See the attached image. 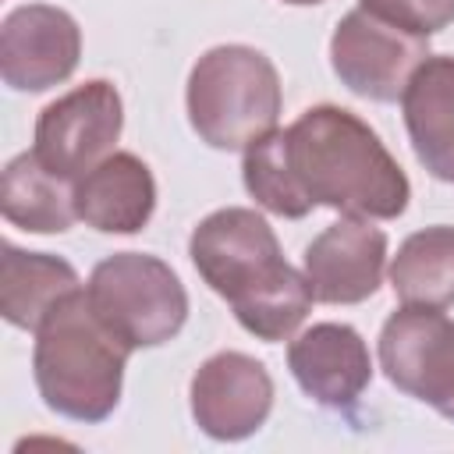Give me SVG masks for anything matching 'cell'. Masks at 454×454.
Wrapping results in <instances>:
<instances>
[{
  "instance_id": "cell-1",
  "label": "cell",
  "mask_w": 454,
  "mask_h": 454,
  "mask_svg": "<svg viewBox=\"0 0 454 454\" xmlns=\"http://www.w3.org/2000/svg\"><path fill=\"white\" fill-rule=\"evenodd\" d=\"M241 177L262 209L287 220H301L316 206L394 220L411 199V184L380 135L333 103L309 106L291 128L248 145Z\"/></svg>"
},
{
  "instance_id": "cell-2",
  "label": "cell",
  "mask_w": 454,
  "mask_h": 454,
  "mask_svg": "<svg viewBox=\"0 0 454 454\" xmlns=\"http://www.w3.org/2000/svg\"><path fill=\"white\" fill-rule=\"evenodd\" d=\"M199 277L231 301L238 323L259 340H287L309 316L312 291L284 255L273 227L245 206L199 220L188 241Z\"/></svg>"
},
{
  "instance_id": "cell-3",
  "label": "cell",
  "mask_w": 454,
  "mask_h": 454,
  "mask_svg": "<svg viewBox=\"0 0 454 454\" xmlns=\"http://www.w3.org/2000/svg\"><path fill=\"white\" fill-rule=\"evenodd\" d=\"M128 355L131 348L96 316L78 287L35 330L32 372L39 397L64 419L103 422L121 401Z\"/></svg>"
},
{
  "instance_id": "cell-4",
  "label": "cell",
  "mask_w": 454,
  "mask_h": 454,
  "mask_svg": "<svg viewBox=\"0 0 454 454\" xmlns=\"http://www.w3.org/2000/svg\"><path fill=\"white\" fill-rule=\"evenodd\" d=\"M280 103V74L255 46H213L188 74V121L213 149H248L277 131Z\"/></svg>"
},
{
  "instance_id": "cell-5",
  "label": "cell",
  "mask_w": 454,
  "mask_h": 454,
  "mask_svg": "<svg viewBox=\"0 0 454 454\" xmlns=\"http://www.w3.org/2000/svg\"><path fill=\"white\" fill-rule=\"evenodd\" d=\"M85 294L96 316L131 351L167 344L188 319L184 284L163 259L145 252H114L96 262Z\"/></svg>"
},
{
  "instance_id": "cell-6",
  "label": "cell",
  "mask_w": 454,
  "mask_h": 454,
  "mask_svg": "<svg viewBox=\"0 0 454 454\" xmlns=\"http://www.w3.org/2000/svg\"><path fill=\"white\" fill-rule=\"evenodd\" d=\"M124 128L121 92L106 78H92L53 99L35 121V156L46 170L78 181L114 153Z\"/></svg>"
},
{
  "instance_id": "cell-7",
  "label": "cell",
  "mask_w": 454,
  "mask_h": 454,
  "mask_svg": "<svg viewBox=\"0 0 454 454\" xmlns=\"http://www.w3.org/2000/svg\"><path fill=\"white\" fill-rule=\"evenodd\" d=\"M429 57L426 35L404 32L365 7L348 11L330 35V64L340 85L372 103H394L404 96L408 78Z\"/></svg>"
},
{
  "instance_id": "cell-8",
  "label": "cell",
  "mask_w": 454,
  "mask_h": 454,
  "mask_svg": "<svg viewBox=\"0 0 454 454\" xmlns=\"http://www.w3.org/2000/svg\"><path fill=\"white\" fill-rule=\"evenodd\" d=\"M380 365L397 390L454 422V323L440 309H397L380 330Z\"/></svg>"
},
{
  "instance_id": "cell-9",
  "label": "cell",
  "mask_w": 454,
  "mask_h": 454,
  "mask_svg": "<svg viewBox=\"0 0 454 454\" xmlns=\"http://www.w3.org/2000/svg\"><path fill=\"white\" fill-rule=\"evenodd\" d=\"M82 57L78 21L53 4H25L4 18L0 74L18 92H43L67 82Z\"/></svg>"
},
{
  "instance_id": "cell-10",
  "label": "cell",
  "mask_w": 454,
  "mask_h": 454,
  "mask_svg": "<svg viewBox=\"0 0 454 454\" xmlns=\"http://www.w3.org/2000/svg\"><path fill=\"white\" fill-rule=\"evenodd\" d=\"M273 408V380L262 362L241 351L206 358L192 376V415L213 440L252 436Z\"/></svg>"
},
{
  "instance_id": "cell-11",
  "label": "cell",
  "mask_w": 454,
  "mask_h": 454,
  "mask_svg": "<svg viewBox=\"0 0 454 454\" xmlns=\"http://www.w3.org/2000/svg\"><path fill=\"white\" fill-rule=\"evenodd\" d=\"M387 234L365 216H340L305 248V280L312 301L358 305L383 284Z\"/></svg>"
},
{
  "instance_id": "cell-12",
  "label": "cell",
  "mask_w": 454,
  "mask_h": 454,
  "mask_svg": "<svg viewBox=\"0 0 454 454\" xmlns=\"http://www.w3.org/2000/svg\"><path fill=\"white\" fill-rule=\"evenodd\" d=\"M287 365L298 387L323 408H351L372 380V358L362 333L348 323H316L287 344Z\"/></svg>"
},
{
  "instance_id": "cell-13",
  "label": "cell",
  "mask_w": 454,
  "mask_h": 454,
  "mask_svg": "<svg viewBox=\"0 0 454 454\" xmlns=\"http://www.w3.org/2000/svg\"><path fill=\"white\" fill-rule=\"evenodd\" d=\"M74 209L99 234H135L156 209L153 170L135 153H110L74 181Z\"/></svg>"
},
{
  "instance_id": "cell-14",
  "label": "cell",
  "mask_w": 454,
  "mask_h": 454,
  "mask_svg": "<svg viewBox=\"0 0 454 454\" xmlns=\"http://www.w3.org/2000/svg\"><path fill=\"white\" fill-rule=\"evenodd\" d=\"M401 106L419 163L454 184V57H426L408 78Z\"/></svg>"
},
{
  "instance_id": "cell-15",
  "label": "cell",
  "mask_w": 454,
  "mask_h": 454,
  "mask_svg": "<svg viewBox=\"0 0 454 454\" xmlns=\"http://www.w3.org/2000/svg\"><path fill=\"white\" fill-rule=\"evenodd\" d=\"M78 291V273L46 252L4 245L0 255V312L18 330H39L57 301Z\"/></svg>"
},
{
  "instance_id": "cell-16",
  "label": "cell",
  "mask_w": 454,
  "mask_h": 454,
  "mask_svg": "<svg viewBox=\"0 0 454 454\" xmlns=\"http://www.w3.org/2000/svg\"><path fill=\"white\" fill-rule=\"evenodd\" d=\"M0 209L7 223L32 234H64L78 220L67 177L46 170L35 153H21L4 167Z\"/></svg>"
},
{
  "instance_id": "cell-17",
  "label": "cell",
  "mask_w": 454,
  "mask_h": 454,
  "mask_svg": "<svg viewBox=\"0 0 454 454\" xmlns=\"http://www.w3.org/2000/svg\"><path fill=\"white\" fill-rule=\"evenodd\" d=\"M390 287L401 305H454V227L436 223L408 234L390 259Z\"/></svg>"
},
{
  "instance_id": "cell-18",
  "label": "cell",
  "mask_w": 454,
  "mask_h": 454,
  "mask_svg": "<svg viewBox=\"0 0 454 454\" xmlns=\"http://www.w3.org/2000/svg\"><path fill=\"white\" fill-rule=\"evenodd\" d=\"M362 7L404 32L433 35L454 21V0H362Z\"/></svg>"
},
{
  "instance_id": "cell-19",
  "label": "cell",
  "mask_w": 454,
  "mask_h": 454,
  "mask_svg": "<svg viewBox=\"0 0 454 454\" xmlns=\"http://www.w3.org/2000/svg\"><path fill=\"white\" fill-rule=\"evenodd\" d=\"M284 4H294V7H309V4H323V0H284Z\"/></svg>"
}]
</instances>
